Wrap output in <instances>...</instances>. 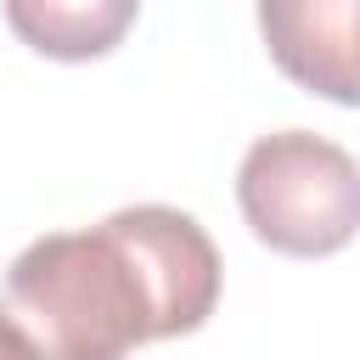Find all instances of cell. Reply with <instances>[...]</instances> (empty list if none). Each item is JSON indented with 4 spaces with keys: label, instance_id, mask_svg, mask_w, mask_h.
Here are the masks:
<instances>
[{
    "label": "cell",
    "instance_id": "5b68a950",
    "mask_svg": "<svg viewBox=\"0 0 360 360\" xmlns=\"http://www.w3.org/2000/svg\"><path fill=\"white\" fill-rule=\"evenodd\" d=\"M0 360H34V354H28V343H22L6 321H0Z\"/></svg>",
    "mask_w": 360,
    "mask_h": 360
},
{
    "label": "cell",
    "instance_id": "6da1fadb",
    "mask_svg": "<svg viewBox=\"0 0 360 360\" xmlns=\"http://www.w3.org/2000/svg\"><path fill=\"white\" fill-rule=\"evenodd\" d=\"M219 304V248L169 202H135L90 231L28 242L0 287V321L34 360H124L197 332Z\"/></svg>",
    "mask_w": 360,
    "mask_h": 360
},
{
    "label": "cell",
    "instance_id": "3957f363",
    "mask_svg": "<svg viewBox=\"0 0 360 360\" xmlns=\"http://www.w3.org/2000/svg\"><path fill=\"white\" fill-rule=\"evenodd\" d=\"M354 11H360V0H259V28H264L276 68L292 84H304L338 107H354V96H360Z\"/></svg>",
    "mask_w": 360,
    "mask_h": 360
},
{
    "label": "cell",
    "instance_id": "277c9868",
    "mask_svg": "<svg viewBox=\"0 0 360 360\" xmlns=\"http://www.w3.org/2000/svg\"><path fill=\"white\" fill-rule=\"evenodd\" d=\"M11 34L56 62H90L107 56L129 28L141 0H0Z\"/></svg>",
    "mask_w": 360,
    "mask_h": 360
},
{
    "label": "cell",
    "instance_id": "7a4b0ae2",
    "mask_svg": "<svg viewBox=\"0 0 360 360\" xmlns=\"http://www.w3.org/2000/svg\"><path fill=\"white\" fill-rule=\"evenodd\" d=\"M236 202L264 248L321 259L349 248L360 225V169L326 135L276 129L248 146L236 169Z\"/></svg>",
    "mask_w": 360,
    "mask_h": 360
}]
</instances>
